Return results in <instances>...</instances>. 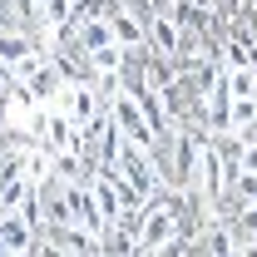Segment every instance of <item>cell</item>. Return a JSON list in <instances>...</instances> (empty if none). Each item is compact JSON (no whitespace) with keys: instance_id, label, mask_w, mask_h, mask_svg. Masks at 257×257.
Here are the masks:
<instances>
[{"instance_id":"obj_1","label":"cell","mask_w":257,"mask_h":257,"mask_svg":"<svg viewBox=\"0 0 257 257\" xmlns=\"http://www.w3.org/2000/svg\"><path fill=\"white\" fill-rule=\"evenodd\" d=\"M109 119H114V128L124 134L128 144H139V149H149L154 159H159V139H154V128H149V119H144V109H139V99L128 94V89H119V94H109Z\"/></svg>"},{"instance_id":"obj_2","label":"cell","mask_w":257,"mask_h":257,"mask_svg":"<svg viewBox=\"0 0 257 257\" xmlns=\"http://www.w3.org/2000/svg\"><path fill=\"white\" fill-rule=\"evenodd\" d=\"M50 109H60L64 119H69V124H94L99 114H104V109H109V99L99 94V84H64L60 94L50 99Z\"/></svg>"},{"instance_id":"obj_3","label":"cell","mask_w":257,"mask_h":257,"mask_svg":"<svg viewBox=\"0 0 257 257\" xmlns=\"http://www.w3.org/2000/svg\"><path fill=\"white\" fill-rule=\"evenodd\" d=\"M60 193H64V203H69V218L84 227V232L99 237L104 213H99V203H94V188H89V183H60Z\"/></svg>"},{"instance_id":"obj_4","label":"cell","mask_w":257,"mask_h":257,"mask_svg":"<svg viewBox=\"0 0 257 257\" xmlns=\"http://www.w3.org/2000/svg\"><path fill=\"white\" fill-rule=\"evenodd\" d=\"M35 237H40V232H35L15 208L0 213V257H30L35 252Z\"/></svg>"},{"instance_id":"obj_5","label":"cell","mask_w":257,"mask_h":257,"mask_svg":"<svg viewBox=\"0 0 257 257\" xmlns=\"http://www.w3.org/2000/svg\"><path fill=\"white\" fill-rule=\"evenodd\" d=\"M109 30H114V45H124V50H134V45H149L144 20H139L128 5H114V10H109Z\"/></svg>"},{"instance_id":"obj_6","label":"cell","mask_w":257,"mask_h":257,"mask_svg":"<svg viewBox=\"0 0 257 257\" xmlns=\"http://www.w3.org/2000/svg\"><path fill=\"white\" fill-rule=\"evenodd\" d=\"M144 35H149V50H159V55H178V45H183V30H178L163 10L144 25Z\"/></svg>"},{"instance_id":"obj_7","label":"cell","mask_w":257,"mask_h":257,"mask_svg":"<svg viewBox=\"0 0 257 257\" xmlns=\"http://www.w3.org/2000/svg\"><path fill=\"white\" fill-rule=\"evenodd\" d=\"M232 242H237V252H257V198L252 203H242L237 213H232Z\"/></svg>"},{"instance_id":"obj_8","label":"cell","mask_w":257,"mask_h":257,"mask_svg":"<svg viewBox=\"0 0 257 257\" xmlns=\"http://www.w3.org/2000/svg\"><path fill=\"white\" fill-rule=\"evenodd\" d=\"M25 84H30V89H35V99H40V104H50V99H55V94H60V89H64L60 69H55V64H50V60L40 64V69H35V74H30V79H25Z\"/></svg>"},{"instance_id":"obj_9","label":"cell","mask_w":257,"mask_h":257,"mask_svg":"<svg viewBox=\"0 0 257 257\" xmlns=\"http://www.w3.org/2000/svg\"><path fill=\"white\" fill-rule=\"evenodd\" d=\"M252 124H257V99H232V109H227V128L247 134Z\"/></svg>"},{"instance_id":"obj_10","label":"cell","mask_w":257,"mask_h":257,"mask_svg":"<svg viewBox=\"0 0 257 257\" xmlns=\"http://www.w3.org/2000/svg\"><path fill=\"white\" fill-rule=\"evenodd\" d=\"M232 193H237L242 203H252V198H257V168H242V173L232 178Z\"/></svg>"},{"instance_id":"obj_11","label":"cell","mask_w":257,"mask_h":257,"mask_svg":"<svg viewBox=\"0 0 257 257\" xmlns=\"http://www.w3.org/2000/svg\"><path fill=\"white\" fill-rule=\"evenodd\" d=\"M159 5H163V0H159Z\"/></svg>"}]
</instances>
